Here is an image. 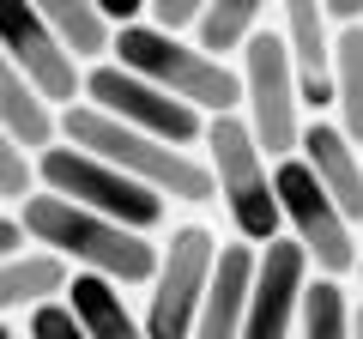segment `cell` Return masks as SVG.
Masks as SVG:
<instances>
[{
	"instance_id": "cell-1",
	"label": "cell",
	"mask_w": 363,
	"mask_h": 339,
	"mask_svg": "<svg viewBox=\"0 0 363 339\" xmlns=\"http://www.w3.org/2000/svg\"><path fill=\"white\" fill-rule=\"evenodd\" d=\"M18 224H25V236L43 255H55V261L79 267V273H91V279H109V285H152L157 279V248L145 243L140 230L109 224V218H97V212L73 206V200L30 194L25 206H18Z\"/></svg>"
},
{
	"instance_id": "cell-2",
	"label": "cell",
	"mask_w": 363,
	"mask_h": 339,
	"mask_svg": "<svg viewBox=\"0 0 363 339\" xmlns=\"http://www.w3.org/2000/svg\"><path fill=\"white\" fill-rule=\"evenodd\" d=\"M61 140L79 145V152H91V157H104L121 176H133V182L152 188L157 200H182V206L218 200L212 170L200 164L194 152H176V145L152 140V133H133V128H121L116 116H104V109H91V104L61 109Z\"/></svg>"
},
{
	"instance_id": "cell-3",
	"label": "cell",
	"mask_w": 363,
	"mask_h": 339,
	"mask_svg": "<svg viewBox=\"0 0 363 339\" xmlns=\"http://www.w3.org/2000/svg\"><path fill=\"white\" fill-rule=\"evenodd\" d=\"M109 61L128 67V73L145 79V85H157V91H169L176 104H188L206 121L242 109V73H236L230 61H212V55H200L194 43L164 37V30H152V25L116 30V55H109Z\"/></svg>"
},
{
	"instance_id": "cell-4",
	"label": "cell",
	"mask_w": 363,
	"mask_h": 339,
	"mask_svg": "<svg viewBox=\"0 0 363 339\" xmlns=\"http://www.w3.org/2000/svg\"><path fill=\"white\" fill-rule=\"evenodd\" d=\"M206 157H212V188H218L224 212H230L236 236L248 248L279 243V194H272V164L255 145L242 116H212L206 121Z\"/></svg>"
},
{
	"instance_id": "cell-5",
	"label": "cell",
	"mask_w": 363,
	"mask_h": 339,
	"mask_svg": "<svg viewBox=\"0 0 363 339\" xmlns=\"http://www.w3.org/2000/svg\"><path fill=\"white\" fill-rule=\"evenodd\" d=\"M37 182H43V194L73 200V206L97 212V218H109V224H128V230H140V236L152 230V224H164V206H169L152 188H140L133 176L109 170L104 157L79 152V145H67V140H55L49 152H37Z\"/></svg>"
},
{
	"instance_id": "cell-6",
	"label": "cell",
	"mask_w": 363,
	"mask_h": 339,
	"mask_svg": "<svg viewBox=\"0 0 363 339\" xmlns=\"http://www.w3.org/2000/svg\"><path fill=\"white\" fill-rule=\"evenodd\" d=\"M242 109H248V133H255L260 152H279L297 157V140H303V97H297V73H291V49L279 30L260 25L255 43L242 49Z\"/></svg>"
},
{
	"instance_id": "cell-7",
	"label": "cell",
	"mask_w": 363,
	"mask_h": 339,
	"mask_svg": "<svg viewBox=\"0 0 363 339\" xmlns=\"http://www.w3.org/2000/svg\"><path fill=\"white\" fill-rule=\"evenodd\" d=\"M272 194H279V218L291 224V243L321 267V279H345L357 273V236H351L345 212L327 200V188L309 176L303 157H285V164L272 170Z\"/></svg>"
},
{
	"instance_id": "cell-8",
	"label": "cell",
	"mask_w": 363,
	"mask_h": 339,
	"mask_svg": "<svg viewBox=\"0 0 363 339\" xmlns=\"http://www.w3.org/2000/svg\"><path fill=\"white\" fill-rule=\"evenodd\" d=\"M212 261H218V243L200 224L176 230L157 248V279H152V303H145V339H194Z\"/></svg>"
},
{
	"instance_id": "cell-9",
	"label": "cell",
	"mask_w": 363,
	"mask_h": 339,
	"mask_svg": "<svg viewBox=\"0 0 363 339\" xmlns=\"http://www.w3.org/2000/svg\"><path fill=\"white\" fill-rule=\"evenodd\" d=\"M85 104L104 109V116H116L121 128H133V133H152V140L176 145V152H188L194 140H206V116H194L188 104H176L169 91L133 79L128 67H116V61H104V67L85 73Z\"/></svg>"
},
{
	"instance_id": "cell-10",
	"label": "cell",
	"mask_w": 363,
	"mask_h": 339,
	"mask_svg": "<svg viewBox=\"0 0 363 339\" xmlns=\"http://www.w3.org/2000/svg\"><path fill=\"white\" fill-rule=\"evenodd\" d=\"M0 55L30 79V91L49 109L55 104L73 109L79 97H85V67L55 43V30L43 25V13L25 6V0H0Z\"/></svg>"
},
{
	"instance_id": "cell-11",
	"label": "cell",
	"mask_w": 363,
	"mask_h": 339,
	"mask_svg": "<svg viewBox=\"0 0 363 339\" xmlns=\"http://www.w3.org/2000/svg\"><path fill=\"white\" fill-rule=\"evenodd\" d=\"M303 291H309V255L291 236L260 248L255 261V291H248L242 339H291V321L303 315Z\"/></svg>"
},
{
	"instance_id": "cell-12",
	"label": "cell",
	"mask_w": 363,
	"mask_h": 339,
	"mask_svg": "<svg viewBox=\"0 0 363 339\" xmlns=\"http://www.w3.org/2000/svg\"><path fill=\"white\" fill-rule=\"evenodd\" d=\"M279 37L291 49V73H297V97L303 109H327L333 104V25L315 0H291L279 13Z\"/></svg>"
},
{
	"instance_id": "cell-13",
	"label": "cell",
	"mask_w": 363,
	"mask_h": 339,
	"mask_svg": "<svg viewBox=\"0 0 363 339\" xmlns=\"http://www.w3.org/2000/svg\"><path fill=\"white\" fill-rule=\"evenodd\" d=\"M297 157L309 164V176L327 188L345 224H363V152L333 128V121H303V140H297Z\"/></svg>"
},
{
	"instance_id": "cell-14",
	"label": "cell",
	"mask_w": 363,
	"mask_h": 339,
	"mask_svg": "<svg viewBox=\"0 0 363 339\" xmlns=\"http://www.w3.org/2000/svg\"><path fill=\"white\" fill-rule=\"evenodd\" d=\"M255 261H260V248H248V243L218 248L212 279H206V303H200V321H194V339H242L248 291H255Z\"/></svg>"
},
{
	"instance_id": "cell-15",
	"label": "cell",
	"mask_w": 363,
	"mask_h": 339,
	"mask_svg": "<svg viewBox=\"0 0 363 339\" xmlns=\"http://www.w3.org/2000/svg\"><path fill=\"white\" fill-rule=\"evenodd\" d=\"M61 303L73 309V321H79L85 339H145V321L133 315V303L121 297V285H109V279L73 273Z\"/></svg>"
},
{
	"instance_id": "cell-16",
	"label": "cell",
	"mask_w": 363,
	"mask_h": 339,
	"mask_svg": "<svg viewBox=\"0 0 363 339\" xmlns=\"http://www.w3.org/2000/svg\"><path fill=\"white\" fill-rule=\"evenodd\" d=\"M37 13H43V25L55 30V43H61L85 73L116 55V30L97 13V0H37Z\"/></svg>"
},
{
	"instance_id": "cell-17",
	"label": "cell",
	"mask_w": 363,
	"mask_h": 339,
	"mask_svg": "<svg viewBox=\"0 0 363 339\" xmlns=\"http://www.w3.org/2000/svg\"><path fill=\"white\" fill-rule=\"evenodd\" d=\"M0 128L13 133L25 152H49V145H55V128H61L55 109L30 91V79L18 73L6 55H0Z\"/></svg>"
},
{
	"instance_id": "cell-18",
	"label": "cell",
	"mask_w": 363,
	"mask_h": 339,
	"mask_svg": "<svg viewBox=\"0 0 363 339\" xmlns=\"http://www.w3.org/2000/svg\"><path fill=\"white\" fill-rule=\"evenodd\" d=\"M67 261L55 255H13V261H0V315L6 309H43L67 291Z\"/></svg>"
},
{
	"instance_id": "cell-19",
	"label": "cell",
	"mask_w": 363,
	"mask_h": 339,
	"mask_svg": "<svg viewBox=\"0 0 363 339\" xmlns=\"http://www.w3.org/2000/svg\"><path fill=\"white\" fill-rule=\"evenodd\" d=\"M260 30V0H206L200 6V25H194V49L224 61V55H242Z\"/></svg>"
},
{
	"instance_id": "cell-20",
	"label": "cell",
	"mask_w": 363,
	"mask_h": 339,
	"mask_svg": "<svg viewBox=\"0 0 363 339\" xmlns=\"http://www.w3.org/2000/svg\"><path fill=\"white\" fill-rule=\"evenodd\" d=\"M333 128L363 152V25L333 30Z\"/></svg>"
},
{
	"instance_id": "cell-21",
	"label": "cell",
	"mask_w": 363,
	"mask_h": 339,
	"mask_svg": "<svg viewBox=\"0 0 363 339\" xmlns=\"http://www.w3.org/2000/svg\"><path fill=\"white\" fill-rule=\"evenodd\" d=\"M297 321H303V339H351V303L339 291V279H309Z\"/></svg>"
},
{
	"instance_id": "cell-22",
	"label": "cell",
	"mask_w": 363,
	"mask_h": 339,
	"mask_svg": "<svg viewBox=\"0 0 363 339\" xmlns=\"http://www.w3.org/2000/svg\"><path fill=\"white\" fill-rule=\"evenodd\" d=\"M30 182H37V170H30V152L13 140V133L0 128V200H30Z\"/></svg>"
},
{
	"instance_id": "cell-23",
	"label": "cell",
	"mask_w": 363,
	"mask_h": 339,
	"mask_svg": "<svg viewBox=\"0 0 363 339\" xmlns=\"http://www.w3.org/2000/svg\"><path fill=\"white\" fill-rule=\"evenodd\" d=\"M200 6H206V0H152V6H145V25L188 43V37H194V25H200Z\"/></svg>"
},
{
	"instance_id": "cell-24",
	"label": "cell",
	"mask_w": 363,
	"mask_h": 339,
	"mask_svg": "<svg viewBox=\"0 0 363 339\" xmlns=\"http://www.w3.org/2000/svg\"><path fill=\"white\" fill-rule=\"evenodd\" d=\"M30 339H85V333H79L73 309L55 297V303H43V309H30Z\"/></svg>"
},
{
	"instance_id": "cell-25",
	"label": "cell",
	"mask_w": 363,
	"mask_h": 339,
	"mask_svg": "<svg viewBox=\"0 0 363 339\" xmlns=\"http://www.w3.org/2000/svg\"><path fill=\"white\" fill-rule=\"evenodd\" d=\"M18 248H25V224H18V218H0V261H13Z\"/></svg>"
},
{
	"instance_id": "cell-26",
	"label": "cell",
	"mask_w": 363,
	"mask_h": 339,
	"mask_svg": "<svg viewBox=\"0 0 363 339\" xmlns=\"http://www.w3.org/2000/svg\"><path fill=\"white\" fill-rule=\"evenodd\" d=\"M351 339H363V303L351 309Z\"/></svg>"
},
{
	"instance_id": "cell-27",
	"label": "cell",
	"mask_w": 363,
	"mask_h": 339,
	"mask_svg": "<svg viewBox=\"0 0 363 339\" xmlns=\"http://www.w3.org/2000/svg\"><path fill=\"white\" fill-rule=\"evenodd\" d=\"M0 339H13V327H6V321H0Z\"/></svg>"
},
{
	"instance_id": "cell-28",
	"label": "cell",
	"mask_w": 363,
	"mask_h": 339,
	"mask_svg": "<svg viewBox=\"0 0 363 339\" xmlns=\"http://www.w3.org/2000/svg\"><path fill=\"white\" fill-rule=\"evenodd\" d=\"M357 273H363V255H357Z\"/></svg>"
}]
</instances>
